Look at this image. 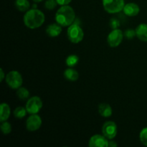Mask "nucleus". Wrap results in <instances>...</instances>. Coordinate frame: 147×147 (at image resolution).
<instances>
[{
  "instance_id": "393cba45",
  "label": "nucleus",
  "mask_w": 147,
  "mask_h": 147,
  "mask_svg": "<svg viewBox=\"0 0 147 147\" xmlns=\"http://www.w3.org/2000/svg\"><path fill=\"white\" fill-rule=\"evenodd\" d=\"M110 25H111V27L113 28V29H117L118 27H119V25H120V22H119V21L118 20L113 18L111 20Z\"/></svg>"
},
{
  "instance_id": "9d476101",
  "label": "nucleus",
  "mask_w": 147,
  "mask_h": 147,
  "mask_svg": "<svg viewBox=\"0 0 147 147\" xmlns=\"http://www.w3.org/2000/svg\"><path fill=\"white\" fill-rule=\"evenodd\" d=\"M88 146L90 147H108L109 146V139L103 134H95L90 137Z\"/></svg>"
},
{
  "instance_id": "0eeeda50",
  "label": "nucleus",
  "mask_w": 147,
  "mask_h": 147,
  "mask_svg": "<svg viewBox=\"0 0 147 147\" xmlns=\"http://www.w3.org/2000/svg\"><path fill=\"white\" fill-rule=\"evenodd\" d=\"M124 37V33L121 30L113 29L107 37V42L111 47H116L121 44Z\"/></svg>"
},
{
  "instance_id": "c85d7f7f",
  "label": "nucleus",
  "mask_w": 147,
  "mask_h": 147,
  "mask_svg": "<svg viewBox=\"0 0 147 147\" xmlns=\"http://www.w3.org/2000/svg\"><path fill=\"white\" fill-rule=\"evenodd\" d=\"M34 3H39V2H41V1H44V0H32Z\"/></svg>"
},
{
  "instance_id": "b1692460",
  "label": "nucleus",
  "mask_w": 147,
  "mask_h": 147,
  "mask_svg": "<svg viewBox=\"0 0 147 147\" xmlns=\"http://www.w3.org/2000/svg\"><path fill=\"white\" fill-rule=\"evenodd\" d=\"M124 37H126L128 40H131L134 37H136V30H132V29H128L125 31Z\"/></svg>"
},
{
  "instance_id": "1a4fd4ad",
  "label": "nucleus",
  "mask_w": 147,
  "mask_h": 147,
  "mask_svg": "<svg viewBox=\"0 0 147 147\" xmlns=\"http://www.w3.org/2000/svg\"><path fill=\"white\" fill-rule=\"evenodd\" d=\"M42 121L41 117L37 113L30 114V116L26 120V129L29 131H36L42 126Z\"/></svg>"
},
{
  "instance_id": "bb28decb",
  "label": "nucleus",
  "mask_w": 147,
  "mask_h": 147,
  "mask_svg": "<svg viewBox=\"0 0 147 147\" xmlns=\"http://www.w3.org/2000/svg\"><path fill=\"white\" fill-rule=\"evenodd\" d=\"M5 78L6 76L4 72V70H3V68H0V81L2 82L3 80H5Z\"/></svg>"
},
{
  "instance_id": "aec40b11",
  "label": "nucleus",
  "mask_w": 147,
  "mask_h": 147,
  "mask_svg": "<svg viewBox=\"0 0 147 147\" xmlns=\"http://www.w3.org/2000/svg\"><path fill=\"white\" fill-rule=\"evenodd\" d=\"M78 62H79V57L74 54L68 55L65 60L66 65H67V67H75V66L78 63Z\"/></svg>"
},
{
  "instance_id": "ddd939ff",
  "label": "nucleus",
  "mask_w": 147,
  "mask_h": 147,
  "mask_svg": "<svg viewBox=\"0 0 147 147\" xmlns=\"http://www.w3.org/2000/svg\"><path fill=\"white\" fill-rule=\"evenodd\" d=\"M136 37L142 42H147V24L142 23L135 29Z\"/></svg>"
},
{
  "instance_id": "cd10ccee",
  "label": "nucleus",
  "mask_w": 147,
  "mask_h": 147,
  "mask_svg": "<svg viewBox=\"0 0 147 147\" xmlns=\"http://www.w3.org/2000/svg\"><path fill=\"white\" fill-rule=\"evenodd\" d=\"M118 146V144H117L116 143V142H114V141H110V142H109V146H111V147H116Z\"/></svg>"
},
{
  "instance_id": "4468645a",
  "label": "nucleus",
  "mask_w": 147,
  "mask_h": 147,
  "mask_svg": "<svg viewBox=\"0 0 147 147\" xmlns=\"http://www.w3.org/2000/svg\"><path fill=\"white\" fill-rule=\"evenodd\" d=\"M98 109L99 114L105 118L110 117V116H112V113H113L111 106L106 103H100Z\"/></svg>"
},
{
  "instance_id": "a211bd4d",
  "label": "nucleus",
  "mask_w": 147,
  "mask_h": 147,
  "mask_svg": "<svg viewBox=\"0 0 147 147\" xmlns=\"http://www.w3.org/2000/svg\"><path fill=\"white\" fill-rule=\"evenodd\" d=\"M17 96L20 99V100H27L29 99L30 98V91L28 90V89L24 87H20L18 89H17Z\"/></svg>"
},
{
  "instance_id": "412c9836",
  "label": "nucleus",
  "mask_w": 147,
  "mask_h": 147,
  "mask_svg": "<svg viewBox=\"0 0 147 147\" xmlns=\"http://www.w3.org/2000/svg\"><path fill=\"white\" fill-rule=\"evenodd\" d=\"M0 128H1V132H2L3 134L4 135L9 134H10L11 132V124H10L9 122L7 121L1 122V126H0Z\"/></svg>"
},
{
  "instance_id": "f3484780",
  "label": "nucleus",
  "mask_w": 147,
  "mask_h": 147,
  "mask_svg": "<svg viewBox=\"0 0 147 147\" xmlns=\"http://www.w3.org/2000/svg\"><path fill=\"white\" fill-rule=\"evenodd\" d=\"M15 7L21 12H26L30 8V3L29 0H15Z\"/></svg>"
},
{
  "instance_id": "dca6fc26",
  "label": "nucleus",
  "mask_w": 147,
  "mask_h": 147,
  "mask_svg": "<svg viewBox=\"0 0 147 147\" xmlns=\"http://www.w3.org/2000/svg\"><path fill=\"white\" fill-rule=\"evenodd\" d=\"M11 114L9 106L6 103H2L0 106V121L3 122L8 120Z\"/></svg>"
},
{
  "instance_id": "f257e3e1",
  "label": "nucleus",
  "mask_w": 147,
  "mask_h": 147,
  "mask_svg": "<svg viewBox=\"0 0 147 147\" xmlns=\"http://www.w3.org/2000/svg\"><path fill=\"white\" fill-rule=\"evenodd\" d=\"M45 14L37 9H30L23 17L24 24L27 28L34 30L41 27L45 22Z\"/></svg>"
},
{
  "instance_id": "20e7f679",
  "label": "nucleus",
  "mask_w": 147,
  "mask_h": 147,
  "mask_svg": "<svg viewBox=\"0 0 147 147\" xmlns=\"http://www.w3.org/2000/svg\"><path fill=\"white\" fill-rule=\"evenodd\" d=\"M103 9L109 14H116L123 11L124 0H102Z\"/></svg>"
},
{
  "instance_id": "6e6552de",
  "label": "nucleus",
  "mask_w": 147,
  "mask_h": 147,
  "mask_svg": "<svg viewBox=\"0 0 147 147\" xmlns=\"http://www.w3.org/2000/svg\"><path fill=\"white\" fill-rule=\"evenodd\" d=\"M102 134L104 135L109 140H113L117 135V126L115 122L108 121L102 126Z\"/></svg>"
},
{
  "instance_id": "5701e85b",
  "label": "nucleus",
  "mask_w": 147,
  "mask_h": 147,
  "mask_svg": "<svg viewBox=\"0 0 147 147\" xmlns=\"http://www.w3.org/2000/svg\"><path fill=\"white\" fill-rule=\"evenodd\" d=\"M56 0H46L45 1V7L48 10H53L57 5Z\"/></svg>"
},
{
  "instance_id": "9b49d317",
  "label": "nucleus",
  "mask_w": 147,
  "mask_h": 147,
  "mask_svg": "<svg viewBox=\"0 0 147 147\" xmlns=\"http://www.w3.org/2000/svg\"><path fill=\"white\" fill-rule=\"evenodd\" d=\"M123 11L128 17H136L140 11V7L136 3L129 2L125 4Z\"/></svg>"
},
{
  "instance_id": "4be33fe9",
  "label": "nucleus",
  "mask_w": 147,
  "mask_h": 147,
  "mask_svg": "<svg viewBox=\"0 0 147 147\" xmlns=\"http://www.w3.org/2000/svg\"><path fill=\"white\" fill-rule=\"evenodd\" d=\"M139 139L142 144L147 146V127L142 129L139 134Z\"/></svg>"
},
{
  "instance_id": "39448f33",
  "label": "nucleus",
  "mask_w": 147,
  "mask_h": 147,
  "mask_svg": "<svg viewBox=\"0 0 147 147\" xmlns=\"http://www.w3.org/2000/svg\"><path fill=\"white\" fill-rule=\"evenodd\" d=\"M5 80L10 88L17 90L22 86L23 83V78L20 72L17 70H11L6 75Z\"/></svg>"
},
{
  "instance_id": "7ed1b4c3",
  "label": "nucleus",
  "mask_w": 147,
  "mask_h": 147,
  "mask_svg": "<svg viewBox=\"0 0 147 147\" xmlns=\"http://www.w3.org/2000/svg\"><path fill=\"white\" fill-rule=\"evenodd\" d=\"M67 37L70 42L78 44L83 40L84 32L79 24L74 22L67 28Z\"/></svg>"
},
{
  "instance_id": "f03ea898",
  "label": "nucleus",
  "mask_w": 147,
  "mask_h": 147,
  "mask_svg": "<svg viewBox=\"0 0 147 147\" xmlns=\"http://www.w3.org/2000/svg\"><path fill=\"white\" fill-rule=\"evenodd\" d=\"M55 19L56 22L62 27H69L75 22L76 12L70 6H61V7L56 11Z\"/></svg>"
},
{
  "instance_id": "6ab92c4d",
  "label": "nucleus",
  "mask_w": 147,
  "mask_h": 147,
  "mask_svg": "<svg viewBox=\"0 0 147 147\" xmlns=\"http://www.w3.org/2000/svg\"><path fill=\"white\" fill-rule=\"evenodd\" d=\"M27 113H28L27 109H26V108L22 107V106H18L13 111L14 116L16 119H22L24 117H25Z\"/></svg>"
},
{
  "instance_id": "423d86ee",
  "label": "nucleus",
  "mask_w": 147,
  "mask_h": 147,
  "mask_svg": "<svg viewBox=\"0 0 147 147\" xmlns=\"http://www.w3.org/2000/svg\"><path fill=\"white\" fill-rule=\"evenodd\" d=\"M43 103L39 96H32L27 99L25 108L29 114H36L40 112L42 108Z\"/></svg>"
},
{
  "instance_id": "a878e982",
  "label": "nucleus",
  "mask_w": 147,
  "mask_h": 147,
  "mask_svg": "<svg viewBox=\"0 0 147 147\" xmlns=\"http://www.w3.org/2000/svg\"><path fill=\"white\" fill-rule=\"evenodd\" d=\"M58 4V5L60 6H65V5H68L70 2L72 1V0H56Z\"/></svg>"
},
{
  "instance_id": "2eb2a0df",
  "label": "nucleus",
  "mask_w": 147,
  "mask_h": 147,
  "mask_svg": "<svg viewBox=\"0 0 147 147\" xmlns=\"http://www.w3.org/2000/svg\"><path fill=\"white\" fill-rule=\"evenodd\" d=\"M63 75H64L65 78L69 81H76L79 78L78 72L73 67H68L67 69H65Z\"/></svg>"
},
{
  "instance_id": "f8f14e48",
  "label": "nucleus",
  "mask_w": 147,
  "mask_h": 147,
  "mask_svg": "<svg viewBox=\"0 0 147 147\" xmlns=\"http://www.w3.org/2000/svg\"><path fill=\"white\" fill-rule=\"evenodd\" d=\"M62 26L57 23H53L49 24L46 28V33L50 37H56L62 32Z\"/></svg>"
}]
</instances>
